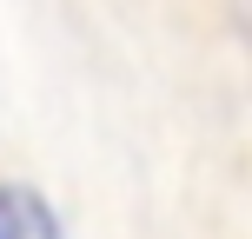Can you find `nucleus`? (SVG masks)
<instances>
[{
	"instance_id": "f257e3e1",
	"label": "nucleus",
	"mask_w": 252,
	"mask_h": 239,
	"mask_svg": "<svg viewBox=\"0 0 252 239\" xmlns=\"http://www.w3.org/2000/svg\"><path fill=\"white\" fill-rule=\"evenodd\" d=\"M0 239H66V219L40 186L0 179Z\"/></svg>"
}]
</instances>
